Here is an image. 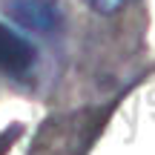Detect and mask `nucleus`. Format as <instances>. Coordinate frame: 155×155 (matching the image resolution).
Masks as SVG:
<instances>
[{"instance_id":"nucleus-4","label":"nucleus","mask_w":155,"mask_h":155,"mask_svg":"<svg viewBox=\"0 0 155 155\" xmlns=\"http://www.w3.org/2000/svg\"><path fill=\"white\" fill-rule=\"evenodd\" d=\"M17 135H20V127H9L3 135H0V155H6V152H9V144L17 138Z\"/></svg>"},{"instance_id":"nucleus-1","label":"nucleus","mask_w":155,"mask_h":155,"mask_svg":"<svg viewBox=\"0 0 155 155\" xmlns=\"http://www.w3.org/2000/svg\"><path fill=\"white\" fill-rule=\"evenodd\" d=\"M35 63V49L23 35L0 23V69L9 75H20Z\"/></svg>"},{"instance_id":"nucleus-3","label":"nucleus","mask_w":155,"mask_h":155,"mask_svg":"<svg viewBox=\"0 0 155 155\" xmlns=\"http://www.w3.org/2000/svg\"><path fill=\"white\" fill-rule=\"evenodd\" d=\"M89 6H92L95 12H101V15H112V12H118L127 0H86Z\"/></svg>"},{"instance_id":"nucleus-2","label":"nucleus","mask_w":155,"mask_h":155,"mask_svg":"<svg viewBox=\"0 0 155 155\" xmlns=\"http://www.w3.org/2000/svg\"><path fill=\"white\" fill-rule=\"evenodd\" d=\"M12 12L17 15L20 23L32 29H52V23H55V9L49 0H17Z\"/></svg>"}]
</instances>
